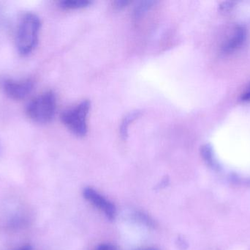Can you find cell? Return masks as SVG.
Wrapping results in <instances>:
<instances>
[{"instance_id":"cell-17","label":"cell","mask_w":250,"mask_h":250,"mask_svg":"<svg viewBox=\"0 0 250 250\" xmlns=\"http://www.w3.org/2000/svg\"><path fill=\"white\" fill-rule=\"evenodd\" d=\"M138 250H159L157 249V248H145V249Z\"/></svg>"},{"instance_id":"cell-4","label":"cell","mask_w":250,"mask_h":250,"mask_svg":"<svg viewBox=\"0 0 250 250\" xmlns=\"http://www.w3.org/2000/svg\"><path fill=\"white\" fill-rule=\"evenodd\" d=\"M33 88V81L29 79H6L2 82V88L6 95L14 100L24 99L32 92Z\"/></svg>"},{"instance_id":"cell-18","label":"cell","mask_w":250,"mask_h":250,"mask_svg":"<svg viewBox=\"0 0 250 250\" xmlns=\"http://www.w3.org/2000/svg\"><path fill=\"white\" fill-rule=\"evenodd\" d=\"M0 153H1V147H0Z\"/></svg>"},{"instance_id":"cell-3","label":"cell","mask_w":250,"mask_h":250,"mask_svg":"<svg viewBox=\"0 0 250 250\" xmlns=\"http://www.w3.org/2000/svg\"><path fill=\"white\" fill-rule=\"evenodd\" d=\"M89 109V101H82L76 107L65 110L62 114V121L76 136H84L87 133V116Z\"/></svg>"},{"instance_id":"cell-14","label":"cell","mask_w":250,"mask_h":250,"mask_svg":"<svg viewBox=\"0 0 250 250\" xmlns=\"http://www.w3.org/2000/svg\"><path fill=\"white\" fill-rule=\"evenodd\" d=\"M96 250H118L115 246L109 244H104V245H100Z\"/></svg>"},{"instance_id":"cell-13","label":"cell","mask_w":250,"mask_h":250,"mask_svg":"<svg viewBox=\"0 0 250 250\" xmlns=\"http://www.w3.org/2000/svg\"><path fill=\"white\" fill-rule=\"evenodd\" d=\"M235 2L233 1H226V2L222 3L220 6V11L229 12L233 8Z\"/></svg>"},{"instance_id":"cell-11","label":"cell","mask_w":250,"mask_h":250,"mask_svg":"<svg viewBox=\"0 0 250 250\" xmlns=\"http://www.w3.org/2000/svg\"><path fill=\"white\" fill-rule=\"evenodd\" d=\"M137 218L140 220V221L144 223V224L147 225V226H153L154 225V222L146 214H143V213H138L136 214Z\"/></svg>"},{"instance_id":"cell-10","label":"cell","mask_w":250,"mask_h":250,"mask_svg":"<svg viewBox=\"0 0 250 250\" xmlns=\"http://www.w3.org/2000/svg\"><path fill=\"white\" fill-rule=\"evenodd\" d=\"M154 4H155V1H141V2L135 7V11H134L135 17H141L142 15L146 13V12L152 7Z\"/></svg>"},{"instance_id":"cell-7","label":"cell","mask_w":250,"mask_h":250,"mask_svg":"<svg viewBox=\"0 0 250 250\" xmlns=\"http://www.w3.org/2000/svg\"><path fill=\"white\" fill-rule=\"evenodd\" d=\"M201 152L203 158L208 165L212 167H217L214 151H213L212 148L209 145H204V146H202Z\"/></svg>"},{"instance_id":"cell-16","label":"cell","mask_w":250,"mask_h":250,"mask_svg":"<svg viewBox=\"0 0 250 250\" xmlns=\"http://www.w3.org/2000/svg\"><path fill=\"white\" fill-rule=\"evenodd\" d=\"M16 250H32V247L30 245H26Z\"/></svg>"},{"instance_id":"cell-1","label":"cell","mask_w":250,"mask_h":250,"mask_svg":"<svg viewBox=\"0 0 250 250\" xmlns=\"http://www.w3.org/2000/svg\"><path fill=\"white\" fill-rule=\"evenodd\" d=\"M41 20L35 13H25L19 21L16 32V46L21 55L30 54L38 44Z\"/></svg>"},{"instance_id":"cell-15","label":"cell","mask_w":250,"mask_h":250,"mask_svg":"<svg viewBox=\"0 0 250 250\" xmlns=\"http://www.w3.org/2000/svg\"><path fill=\"white\" fill-rule=\"evenodd\" d=\"M129 1H116V7H118V8H121V7H125L126 4H129Z\"/></svg>"},{"instance_id":"cell-5","label":"cell","mask_w":250,"mask_h":250,"mask_svg":"<svg viewBox=\"0 0 250 250\" xmlns=\"http://www.w3.org/2000/svg\"><path fill=\"white\" fill-rule=\"evenodd\" d=\"M83 196L98 209L102 211L109 220H114L117 210L112 203L92 188H86L83 190Z\"/></svg>"},{"instance_id":"cell-8","label":"cell","mask_w":250,"mask_h":250,"mask_svg":"<svg viewBox=\"0 0 250 250\" xmlns=\"http://www.w3.org/2000/svg\"><path fill=\"white\" fill-rule=\"evenodd\" d=\"M90 4L88 0H64L60 2V6L65 9L83 8Z\"/></svg>"},{"instance_id":"cell-12","label":"cell","mask_w":250,"mask_h":250,"mask_svg":"<svg viewBox=\"0 0 250 250\" xmlns=\"http://www.w3.org/2000/svg\"><path fill=\"white\" fill-rule=\"evenodd\" d=\"M241 101L244 102H250V82L249 85L245 88V91L242 93L240 97Z\"/></svg>"},{"instance_id":"cell-9","label":"cell","mask_w":250,"mask_h":250,"mask_svg":"<svg viewBox=\"0 0 250 250\" xmlns=\"http://www.w3.org/2000/svg\"><path fill=\"white\" fill-rule=\"evenodd\" d=\"M141 113L138 111L134 112V113H130L128 114L126 117L123 120V123H122L121 129H120V132H121L122 136L123 138H126L128 134V128H129V124L133 121L134 120L139 117Z\"/></svg>"},{"instance_id":"cell-6","label":"cell","mask_w":250,"mask_h":250,"mask_svg":"<svg viewBox=\"0 0 250 250\" xmlns=\"http://www.w3.org/2000/svg\"><path fill=\"white\" fill-rule=\"evenodd\" d=\"M247 31L245 26L237 24L231 29L223 41L221 50L225 54H230L239 49L246 40Z\"/></svg>"},{"instance_id":"cell-2","label":"cell","mask_w":250,"mask_h":250,"mask_svg":"<svg viewBox=\"0 0 250 250\" xmlns=\"http://www.w3.org/2000/svg\"><path fill=\"white\" fill-rule=\"evenodd\" d=\"M57 98L54 92H46L32 100L26 107L28 116L36 123H49L55 114Z\"/></svg>"}]
</instances>
